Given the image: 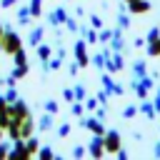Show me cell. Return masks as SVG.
<instances>
[{
  "label": "cell",
  "instance_id": "cell-1",
  "mask_svg": "<svg viewBox=\"0 0 160 160\" xmlns=\"http://www.w3.org/2000/svg\"><path fill=\"white\" fill-rule=\"evenodd\" d=\"M0 48H2V50H5L8 55H12L15 50H20V48H22V38L18 35V30H15L12 25H5V32H2Z\"/></svg>",
  "mask_w": 160,
  "mask_h": 160
},
{
  "label": "cell",
  "instance_id": "cell-2",
  "mask_svg": "<svg viewBox=\"0 0 160 160\" xmlns=\"http://www.w3.org/2000/svg\"><path fill=\"white\" fill-rule=\"evenodd\" d=\"M8 158H12V160H25V158H30V152H28L22 138H15V140L10 142V152H8Z\"/></svg>",
  "mask_w": 160,
  "mask_h": 160
},
{
  "label": "cell",
  "instance_id": "cell-3",
  "mask_svg": "<svg viewBox=\"0 0 160 160\" xmlns=\"http://www.w3.org/2000/svg\"><path fill=\"white\" fill-rule=\"evenodd\" d=\"M72 52H75V60L80 62V68L90 65V58H88V50H85V38H82V40H75V45H72Z\"/></svg>",
  "mask_w": 160,
  "mask_h": 160
},
{
  "label": "cell",
  "instance_id": "cell-4",
  "mask_svg": "<svg viewBox=\"0 0 160 160\" xmlns=\"http://www.w3.org/2000/svg\"><path fill=\"white\" fill-rule=\"evenodd\" d=\"M102 145H105V152H118V150H120V135H118L115 130L105 132V135H102Z\"/></svg>",
  "mask_w": 160,
  "mask_h": 160
},
{
  "label": "cell",
  "instance_id": "cell-5",
  "mask_svg": "<svg viewBox=\"0 0 160 160\" xmlns=\"http://www.w3.org/2000/svg\"><path fill=\"white\" fill-rule=\"evenodd\" d=\"M70 15H68V10L65 8H55V10H50L48 12V22L52 25V28H58V25H65V20H68Z\"/></svg>",
  "mask_w": 160,
  "mask_h": 160
},
{
  "label": "cell",
  "instance_id": "cell-6",
  "mask_svg": "<svg viewBox=\"0 0 160 160\" xmlns=\"http://www.w3.org/2000/svg\"><path fill=\"white\" fill-rule=\"evenodd\" d=\"M80 125H82V128H88L92 135H105V128H102L100 118H82V120H80Z\"/></svg>",
  "mask_w": 160,
  "mask_h": 160
},
{
  "label": "cell",
  "instance_id": "cell-7",
  "mask_svg": "<svg viewBox=\"0 0 160 160\" xmlns=\"http://www.w3.org/2000/svg\"><path fill=\"white\" fill-rule=\"evenodd\" d=\"M88 152H90V158H102V155H105L102 135H95V138L90 140V145H88Z\"/></svg>",
  "mask_w": 160,
  "mask_h": 160
},
{
  "label": "cell",
  "instance_id": "cell-8",
  "mask_svg": "<svg viewBox=\"0 0 160 160\" xmlns=\"http://www.w3.org/2000/svg\"><path fill=\"white\" fill-rule=\"evenodd\" d=\"M42 35H45V28H42V25H38V28H32V30L28 32V38H25V40H28V45H30V48H38V45L42 42Z\"/></svg>",
  "mask_w": 160,
  "mask_h": 160
},
{
  "label": "cell",
  "instance_id": "cell-9",
  "mask_svg": "<svg viewBox=\"0 0 160 160\" xmlns=\"http://www.w3.org/2000/svg\"><path fill=\"white\" fill-rule=\"evenodd\" d=\"M52 125H55V118H52V112H45V115H40V120H38V130H40V132H48V130H52Z\"/></svg>",
  "mask_w": 160,
  "mask_h": 160
},
{
  "label": "cell",
  "instance_id": "cell-10",
  "mask_svg": "<svg viewBox=\"0 0 160 160\" xmlns=\"http://www.w3.org/2000/svg\"><path fill=\"white\" fill-rule=\"evenodd\" d=\"M32 130H35V122H32V118L30 115H25L22 118V122H20V138L25 140V138H30L32 135Z\"/></svg>",
  "mask_w": 160,
  "mask_h": 160
},
{
  "label": "cell",
  "instance_id": "cell-11",
  "mask_svg": "<svg viewBox=\"0 0 160 160\" xmlns=\"http://www.w3.org/2000/svg\"><path fill=\"white\" fill-rule=\"evenodd\" d=\"M30 18H32V15H30V8H28V5H20V8H18V25H28Z\"/></svg>",
  "mask_w": 160,
  "mask_h": 160
},
{
  "label": "cell",
  "instance_id": "cell-12",
  "mask_svg": "<svg viewBox=\"0 0 160 160\" xmlns=\"http://www.w3.org/2000/svg\"><path fill=\"white\" fill-rule=\"evenodd\" d=\"M150 2L148 0H130V12H148Z\"/></svg>",
  "mask_w": 160,
  "mask_h": 160
},
{
  "label": "cell",
  "instance_id": "cell-13",
  "mask_svg": "<svg viewBox=\"0 0 160 160\" xmlns=\"http://www.w3.org/2000/svg\"><path fill=\"white\" fill-rule=\"evenodd\" d=\"M35 50H38V58H40V60H50V58H52V48H50L48 42H40Z\"/></svg>",
  "mask_w": 160,
  "mask_h": 160
},
{
  "label": "cell",
  "instance_id": "cell-14",
  "mask_svg": "<svg viewBox=\"0 0 160 160\" xmlns=\"http://www.w3.org/2000/svg\"><path fill=\"white\" fill-rule=\"evenodd\" d=\"M25 148H28V152H30V158L32 155H38V148H40V142H38V138H25Z\"/></svg>",
  "mask_w": 160,
  "mask_h": 160
},
{
  "label": "cell",
  "instance_id": "cell-15",
  "mask_svg": "<svg viewBox=\"0 0 160 160\" xmlns=\"http://www.w3.org/2000/svg\"><path fill=\"white\" fill-rule=\"evenodd\" d=\"M28 70H30V65H15V68L10 70V75H12L15 80H20V78H25V75H28Z\"/></svg>",
  "mask_w": 160,
  "mask_h": 160
},
{
  "label": "cell",
  "instance_id": "cell-16",
  "mask_svg": "<svg viewBox=\"0 0 160 160\" xmlns=\"http://www.w3.org/2000/svg\"><path fill=\"white\" fill-rule=\"evenodd\" d=\"M28 8H30V15H32V18H40V15H42V0H30Z\"/></svg>",
  "mask_w": 160,
  "mask_h": 160
},
{
  "label": "cell",
  "instance_id": "cell-17",
  "mask_svg": "<svg viewBox=\"0 0 160 160\" xmlns=\"http://www.w3.org/2000/svg\"><path fill=\"white\" fill-rule=\"evenodd\" d=\"M12 60H15V65H28V55H25V50H22V48L15 50V52H12Z\"/></svg>",
  "mask_w": 160,
  "mask_h": 160
},
{
  "label": "cell",
  "instance_id": "cell-18",
  "mask_svg": "<svg viewBox=\"0 0 160 160\" xmlns=\"http://www.w3.org/2000/svg\"><path fill=\"white\" fill-rule=\"evenodd\" d=\"M70 105H72V108H70V112H72V115H75V118H80V115H82V112H85V105H82V102H80V100H72V102H70Z\"/></svg>",
  "mask_w": 160,
  "mask_h": 160
},
{
  "label": "cell",
  "instance_id": "cell-19",
  "mask_svg": "<svg viewBox=\"0 0 160 160\" xmlns=\"http://www.w3.org/2000/svg\"><path fill=\"white\" fill-rule=\"evenodd\" d=\"M38 158H42V160H50V158H55V152H52V148L42 145V148H38Z\"/></svg>",
  "mask_w": 160,
  "mask_h": 160
},
{
  "label": "cell",
  "instance_id": "cell-20",
  "mask_svg": "<svg viewBox=\"0 0 160 160\" xmlns=\"http://www.w3.org/2000/svg\"><path fill=\"white\" fill-rule=\"evenodd\" d=\"M10 142H12L10 138H8V140H2V138H0V160H2V158H8V152H10Z\"/></svg>",
  "mask_w": 160,
  "mask_h": 160
},
{
  "label": "cell",
  "instance_id": "cell-21",
  "mask_svg": "<svg viewBox=\"0 0 160 160\" xmlns=\"http://www.w3.org/2000/svg\"><path fill=\"white\" fill-rule=\"evenodd\" d=\"M15 100H20L18 90H15V88H8V92H5V102H15Z\"/></svg>",
  "mask_w": 160,
  "mask_h": 160
},
{
  "label": "cell",
  "instance_id": "cell-22",
  "mask_svg": "<svg viewBox=\"0 0 160 160\" xmlns=\"http://www.w3.org/2000/svg\"><path fill=\"white\" fill-rule=\"evenodd\" d=\"M148 52H150L152 58H158V55H160V38H155V40H152V45L148 48Z\"/></svg>",
  "mask_w": 160,
  "mask_h": 160
},
{
  "label": "cell",
  "instance_id": "cell-23",
  "mask_svg": "<svg viewBox=\"0 0 160 160\" xmlns=\"http://www.w3.org/2000/svg\"><path fill=\"white\" fill-rule=\"evenodd\" d=\"M72 90H75V100H85V98H88V92H85V85H75Z\"/></svg>",
  "mask_w": 160,
  "mask_h": 160
},
{
  "label": "cell",
  "instance_id": "cell-24",
  "mask_svg": "<svg viewBox=\"0 0 160 160\" xmlns=\"http://www.w3.org/2000/svg\"><path fill=\"white\" fill-rule=\"evenodd\" d=\"M58 110H60V105H58L55 100H45V112H52V115H55Z\"/></svg>",
  "mask_w": 160,
  "mask_h": 160
},
{
  "label": "cell",
  "instance_id": "cell-25",
  "mask_svg": "<svg viewBox=\"0 0 160 160\" xmlns=\"http://www.w3.org/2000/svg\"><path fill=\"white\" fill-rule=\"evenodd\" d=\"M68 135H70V122H62L58 128V138H68Z\"/></svg>",
  "mask_w": 160,
  "mask_h": 160
},
{
  "label": "cell",
  "instance_id": "cell-26",
  "mask_svg": "<svg viewBox=\"0 0 160 160\" xmlns=\"http://www.w3.org/2000/svg\"><path fill=\"white\" fill-rule=\"evenodd\" d=\"M62 98H65V102H72V100H75V90H72V88H65V90H62Z\"/></svg>",
  "mask_w": 160,
  "mask_h": 160
},
{
  "label": "cell",
  "instance_id": "cell-27",
  "mask_svg": "<svg viewBox=\"0 0 160 160\" xmlns=\"http://www.w3.org/2000/svg\"><path fill=\"white\" fill-rule=\"evenodd\" d=\"M95 108H98V98H85V110H90V112H92Z\"/></svg>",
  "mask_w": 160,
  "mask_h": 160
},
{
  "label": "cell",
  "instance_id": "cell-28",
  "mask_svg": "<svg viewBox=\"0 0 160 160\" xmlns=\"http://www.w3.org/2000/svg\"><path fill=\"white\" fill-rule=\"evenodd\" d=\"M85 152H88V148H82V145L72 148V158H85Z\"/></svg>",
  "mask_w": 160,
  "mask_h": 160
},
{
  "label": "cell",
  "instance_id": "cell-29",
  "mask_svg": "<svg viewBox=\"0 0 160 160\" xmlns=\"http://www.w3.org/2000/svg\"><path fill=\"white\" fill-rule=\"evenodd\" d=\"M20 0H0V10H10V8H15Z\"/></svg>",
  "mask_w": 160,
  "mask_h": 160
},
{
  "label": "cell",
  "instance_id": "cell-30",
  "mask_svg": "<svg viewBox=\"0 0 160 160\" xmlns=\"http://www.w3.org/2000/svg\"><path fill=\"white\" fill-rule=\"evenodd\" d=\"M65 28H68L70 32H78V30H80V28H78V22H75L72 18H68V20H65Z\"/></svg>",
  "mask_w": 160,
  "mask_h": 160
},
{
  "label": "cell",
  "instance_id": "cell-31",
  "mask_svg": "<svg viewBox=\"0 0 160 160\" xmlns=\"http://www.w3.org/2000/svg\"><path fill=\"white\" fill-rule=\"evenodd\" d=\"M90 25L98 30V28H102V20H100V15H90Z\"/></svg>",
  "mask_w": 160,
  "mask_h": 160
},
{
  "label": "cell",
  "instance_id": "cell-32",
  "mask_svg": "<svg viewBox=\"0 0 160 160\" xmlns=\"http://www.w3.org/2000/svg\"><path fill=\"white\" fill-rule=\"evenodd\" d=\"M15 82H18V80H15L12 75H5V78H2V85H5V88H15Z\"/></svg>",
  "mask_w": 160,
  "mask_h": 160
},
{
  "label": "cell",
  "instance_id": "cell-33",
  "mask_svg": "<svg viewBox=\"0 0 160 160\" xmlns=\"http://www.w3.org/2000/svg\"><path fill=\"white\" fill-rule=\"evenodd\" d=\"M68 70H70V75H78V70H80V62L75 60V62H70L68 65Z\"/></svg>",
  "mask_w": 160,
  "mask_h": 160
},
{
  "label": "cell",
  "instance_id": "cell-34",
  "mask_svg": "<svg viewBox=\"0 0 160 160\" xmlns=\"http://www.w3.org/2000/svg\"><path fill=\"white\" fill-rule=\"evenodd\" d=\"M122 115H125V118H132V115H135V108H128V110H125Z\"/></svg>",
  "mask_w": 160,
  "mask_h": 160
},
{
  "label": "cell",
  "instance_id": "cell-35",
  "mask_svg": "<svg viewBox=\"0 0 160 160\" xmlns=\"http://www.w3.org/2000/svg\"><path fill=\"white\" fill-rule=\"evenodd\" d=\"M2 32H5V25L0 22V40H2Z\"/></svg>",
  "mask_w": 160,
  "mask_h": 160
}]
</instances>
